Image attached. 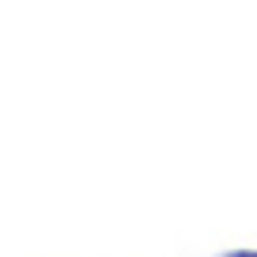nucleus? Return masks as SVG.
Returning a JSON list of instances; mask_svg holds the SVG:
<instances>
[{
    "label": "nucleus",
    "instance_id": "obj_1",
    "mask_svg": "<svg viewBox=\"0 0 257 257\" xmlns=\"http://www.w3.org/2000/svg\"><path fill=\"white\" fill-rule=\"evenodd\" d=\"M246 257H257V253H246Z\"/></svg>",
    "mask_w": 257,
    "mask_h": 257
}]
</instances>
